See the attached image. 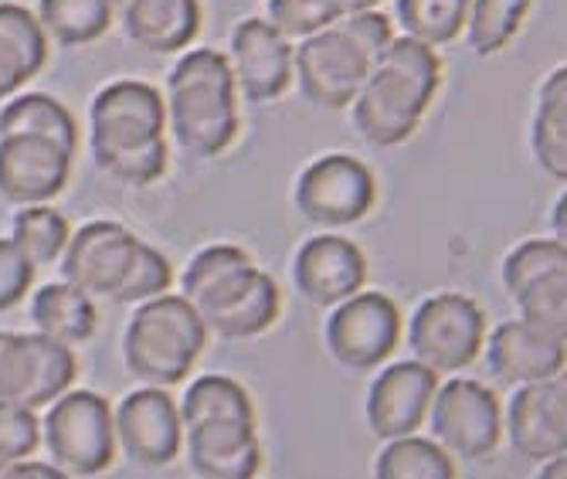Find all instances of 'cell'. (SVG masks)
Instances as JSON below:
<instances>
[{"mask_svg": "<svg viewBox=\"0 0 567 479\" xmlns=\"http://www.w3.org/2000/svg\"><path fill=\"white\" fill-rule=\"evenodd\" d=\"M89 146L99 171L123 184L161 181L171 164L164 92L136 79L102 85L89 110Z\"/></svg>", "mask_w": 567, "mask_h": 479, "instance_id": "obj_1", "label": "cell"}, {"mask_svg": "<svg viewBox=\"0 0 567 479\" xmlns=\"http://www.w3.org/2000/svg\"><path fill=\"white\" fill-rule=\"evenodd\" d=\"M184 299L200 313L208 334L248 340L266 334L279 316V286L238 245L200 248L184 273Z\"/></svg>", "mask_w": 567, "mask_h": 479, "instance_id": "obj_2", "label": "cell"}, {"mask_svg": "<svg viewBox=\"0 0 567 479\" xmlns=\"http://www.w3.org/2000/svg\"><path fill=\"white\" fill-rule=\"evenodd\" d=\"M439 85H442L439 51L415 38H394L378 59L360 95L353 99L357 133L381 150L404 143L422 126Z\"/></svg>", "mask_w": 567, "mask_h": 479, "instance_id": "obj_3", "label": "cell"}, {"mask_svg": "<svg viewBox=\"0 0 567 479\" xmlns=\"http://www.w3.org/2000/svg\"><path fill=\"white\" fill-rule=\"evenodd\" d=\"M167 130L174 143L197 160L225 153L238 136V85L228 55L194 48L167 79Z\"/></svg>", "mask_w": 567, "mask_h": 479, "instance_id": "obj_4", "label": "cell"}, {"mask_svg": "<svg viewBox=\"0 0 567 479\" xmlns=\"http://www.w3.org/2000/svg\"><path fill=\"white\" fill-rule=\"evenodd\" d=\"M394 41L391 18L368 11L296 44V82L317 110H347Z\"/></svg>", "mask_w": 567, "mask_h": 479, "instance_id": "obj_5", "label": "cell"}, {"mask_svg": "<svg viewBox=\"0 0 567 479\" xmlns=\"http://www.w3.org/2000/svg\"><path fill=\"white\" fill-rule=\"evenodd\" d=\"M204 344H208V327L190 299L164 293L136 306L123 334V360L136 381L167 391L190 375Z\"/></svg>", "mask_w": 567, "mask_h": 479, "instance_id": "obj_6", "label": "cell"}, {"mask_svg": "<svg viewBox=\"0 0 567 479\" xmlns=\"http://www.w3.org/2000/svg\"><path fill=\"white\" fill-rule=\"evenodd\" d=\"M41 439L69 476H99L116 459V415L95 391H69L48 405Z\"/></svg>", "mask_w": 567, "mask_h": 479, "instance_id": "obj_7", "label": "cell"}, {"mask_svg": "<svg viewBox=\"0 0 567 479\" xmlns=\"http://www.w3.org/2000/svg\"><path fill=\"white\" fill-rule=\"evenodd\" d=\"M408 344L415 360L435 375L462 370L486 344V313L462 293H439L411 313Z\"/></svg>", "mask_w": 567, "mask_h": 479, "instance_id": "obj_8", "label": "cell"}, {"mask_svg": "<svg viewBox=\"0 0 567 479\" xmlns=\"http://www.w3.org/2000/svg\"><path fill=\"white\" fill-rule=\"evenodd\" d=\"M292 201L306 222L320 228H347L374 207L378 181L364 160L327 153L299 174Z\"/></svg>", "mask_w": 567, "mask_h": 479, "instance_id": "obj_9", "label": "cell"}, {"mask_svg": "<svg viewBox=\"0 0 567 479\" xmlns=\"http://www.w3.org/2000/svg\"><path fill=\"white\" fill-rule=\"evenodd\" d=\"M75 354L41 334H0V401L31 411L55 405L75 381Z\"/></svg>", "mask_w": 567, "mask_h": 479, "instance_id": "obj_10", "label": "cell"}, {"mask_svg": "<svg viewBox=\"0 0 567 479\" xmlns=\"http://www.w3.org/2000/svg\"><path fill=\"white\" fill-rule=\"evenodd\" d=\"M401 340V309L384 293L350 296L327 316V350L347 370H374Z\"/></svg>", "mask_w": 567, "mask_h": 479, "instance_id": "obj_11", "label": "cell"}, {"mask_svg": "<svg viewBox=\"0 0 567 479\" xmlns=\"http://www.w3.org/2000/svg\"><path fill=\"white\" fill-rule=\"evenodd\" d=\"M429 421L435 442L462 459L489 456L503 432V411L496 395L470 378H455L435 391Z\"/></svg>", "mask_w": 567, "mask_h": 479, "instance_id": "obj_12", "label": "cell"}, {"mask_svg": "<svg viewBox=\"0 0 567 479\" xmlns=\"http://www.w3.org/2000/svg\"><path fill=\"white\" fill-rule=\"evenodd\" d=\"M140 238L120 222H89L72 232L62 255V283L82 289L85 296L120 299L133 262L140 255Z\"/></svg>", "mask_w": 567, "mask_h": 479, "instance_id": "obj_13", "label": "cell"}, {"mask_svg": "<svg viewBox=\"0 0 567 479\" xmlns=\"http://www.w3.org/2000/svg\"><path fill=\"white\" fill-rule=\"evenodd\" d=\"M228 65L245 102H272L286 95L296 79V44L279 34L266 18L235 24L228 41Z\"/></svg>", "mask_w": 567, "mask_h": 479, "instance_id": "obj_14", "label": "cell"}, {"mask_svg": "<svg viewBox=\"0 0 567 479\" xmlns=\"http://www.w3.org/2000/svg\"><path fill=\"white\" fill-rule=\"evenodd\" d=\"M72 174V153L44 136H0V197L38 207L55 201Z\"/></svg>", "mask_w": 567, "mask_h": 479, "instance_id": "obj_15", "label": "cell"}, {"mask_svg": "<svg viewBox=\"0 0 567 479\" xmlns=\"http://www.w3.org/2000/svg\"><path fill=\"white\" fill-rule=\"evenodd\" d=\"M116 415V442L140 466H167L184 446L181 408L164 388H140L120 401Z\"/></svg>", "mask_w": 567, "mask_h": 479, "instance_id": "obj_16", "label": "cell"}, {"mask_svg": "<svg viewBox=\"0 0 567 479\" xmlns=\"http://www.w3.org/2000/svg\"><path fill=\"white\" fill-rule=\"evenodd\" d=\"M439 375L419 360H401L384 367L368 391V425L384 442L415 436L429 418Z\"/></svg>", "mask_w": 567, "mask_h": 479, "instance_id": "obj_17", "label": "cell"}, {"mask_svg": "<svg viewBox=\"0 0 567 479\" xmlns=\"http://www.w3.org/2000/svg\"><path fill=\"white\" fill-rule=\"evenodd\" d=\"M292 283L313 306H340L368 283V258L343 235H313L292 258Z\"/></svg>", "mask_w": 567, "mask_h": 479, "instance_id": "obj_18", "label": "cell"}, {"mask_svg": "<svg viewBox=\"0 0 567 479\" xmlns=\"http://www.w3.org/2000/svg\"><path fill=\"white\" fill-rule=\"evenodd\" d=\"M184 446L197 479H255L262 469L255 418H204L184 425Z\"/></svg>", "mask_w": 567, "mask_h": 479, "instance_id": "obj_19", "label": "cell"}, {"mask_svg": "<svg viewBox=\"0 0 567 479\" xmlns=\"http://www.w3.org/2000/svg\"><path fill=\"white\" fill-rule=\"evenodd\" d=\"M509 442L524 459L550 462L567 452V388L550 378L524 385L506 408Z\"/></svg>", "mask_w": 567, "mask_h": 479, "instance_id": "obj_20", "label": "cell"}, {"mask_svg": "<svg viewBox=\"0 0 567 479\" xmlns=\"http://www.w3.org/2000/svg\"><path fill=\"white\" fill-rule=\"evenodd\" d=\"M486 360L493 375L506 385H540L567 367V344L544 337L524 319H506L489 334Z\"/></svg>", "mask_w": 567, "mask_h": 479, "instance_id": "obj_21", "label": "cell"}, {"mask_svg": "<svg viewBox=\"0 0 567 479\" xmlns=\"http://www.w3.org/2000/svg\"><path fill=\"white\" fill-rule=\"evenodd\" d=\"M123 34L153 55L187 48L200 31V0H113Z\"/></svg>", "mask_w": 567, "mask_h": 479, "instance_id": "obj_22", "label": "cell"}, {"mask_svg": "<svg viewBox=\"0 0 567 479\" xmlns=\"http://www.w3.org/2000/svg\"><path fill=\"white\" fill-rule=\"evenodd\" d=\"M530 150L544 174L567 181V65L554 69L537 92Z\"/></svg>", "mask_w": 567, "mask_h": 479, "instance_id": "obj_23", "label": "cell"}, {"mask_svg": "<svg viewBox=\"0 0 567 479\" xmlns=\"http://www.w3.org/2000/svg\"><path fill=\"white\" fill-rule=\"evenodd\" d=\"M31 324L34 334L75 347L85 344L95 330V303L69 283H48L31 299Z\"/></svg>", "mask_w": 567, "mask_h": 479, "instance_id": "obj_24", "label": "cell"}, {"mask_svg": "<svg viewBox=\"0 0 567 479\" xmlns=\"http://www.w3.org/2000/svg\"><path fill=\"white\" fill-rule=\"evenodd\" d=\"M11 133H28V136H44L51 143H59L62 150L75 153L79 146V126L75 116L65 110L59 99H51L44 92H28L11 99L0 110V136Z\"/></svg>", "mask_w": 567, "mask_h": 479, "instance_id": "obj_25", "label": "cell"}, {"mask_svg": "<svg viewBox=\"0 0 567 479\" xmlns=\"http://www.w3.org/2000/svg\"><path fill=\"white\" fill-rule=\"evenodd\" d=\"M38 21L48 41L65 48L92 44L116 24L113 0H41Z\"/></svg>", "mask_w": 567, "mask_h": 479, "instance_id": "obj_26", "label": "cell"}, {"mask_svg": "<svg viewBox=\"0 0 567 479\" xmlns=\"http://www.w3.org/2000/svg\"><path fill=\"white\" fill-rule=\"evenodd\" d=\"M381 4V0H269V11H266V21L286 34L289 41L292 38H309V34H320L347 18H357V14H368Z\"/></svg>", "mask_w": 567, "mask_h": 479, "instance_id": "obj_27", "label": "cell"}, {"mask_svg": "<svg viewBox=\"0 0 567 479\" xmlns=\"http://www.w3.org/2000/svg\"><path fill=\"white\" fill-rule=\"evenodd\" d=\"M473 0H398V24L404 38H415L429 48L455 41L466 31Z\"/></svg>", "mask_w": 567, "mask_h": 479, "instance_id": "obj_28", "label": "cell"}, {"mask_svg": "<svg viewBox=\"0 0 567 479\" xmlns=\"http://www.w3.org/2000/svg\"><path fill=\"white\" fill-rule=\"evenodd\" d=\"M534 0H473L466 21V44L473 55L489 59L520 34Z\"/></svg>", "mask_w": 567, "mask_h": 479, "instance_id": "obj_29", "label": "cell"}, {"mask_svg": "<svg viewBox=\"0 0 567 479\" xmlns=\"http://www.w3.org/2000/svg\"><path fill=\"white\" fill-rule=\"evenodd\" d=\"M374 479H455V462L439 442L404 436L381 449Z\"/></svg>", "mask_w": 567, "mask_h": 479, "instance_id": "obj_30", "label": "cell"}, {"mask_svg": "<svg viewBox=\"0 0 567 479\" xmlns=\"http://www.w3.org/2000/svg\"><path fill=\"white\" fill-rule=\"evenodd\" d=\"M69 238H72L69 222L48 204L21 207L14 215V225H11V242L21 248V255L34 265V269L51 265V262H62Z\"/></svg>", "mask_w": 567, "mask_h": 479, "instance_id": "obj_31", "label": "cell"}, {"mask_svg": "<svg viewBox=\"0 0 567 479\" xmlns=\"http://www.w3.org/2000/svg\"><path fill=\"white\" fill-rule=\"evenodd\" d=\"M509 299L517 303V313L524 324H530L534 330H540L550 340L567 344V269H554V273L527 283Z\"/></svg>", "mask_w": 567, "mask_h": 479, "instance_id": "obj_32", "label": "cell"}, {"mask_svg": "<svg viewBox=\"0 0 567 479\" xmlns=\"http://www.w3.org/2000/svg\"><path fill=\"white\" fill-rule=\"evenodd\" d=\"M204 418H255V408H251L248 391L238 381L225 375H208V378H197L181 401L184 425H194Z\"/></svg>", "mask_w": 567, "mask_h": 479, "instance_id": "obj_33", "label": "cell"}, {"mask_svg": "<svg viewBox=\"0 0 567 479\" xmlns=\"http://www.w3.org/2000/svg\"><path fill=\"white\" fill-rule=\"evenodd\" d=\"M554 269H567V248L554 238H530V242H520L513 248L506 258H503V286L506 293H520L527 283L554 273Z\"/></svg>", "mask_w": 567, "mask_h": 479, "instance_id": "obj_34", "label": "cell"}, {"mask_svg": "<svg viewBox=\"0 0 567 479\" xmlns=\"http://www.w3.org/2000/svg\"><path fill=\"white\" fill-rule=\"evenodd\" d=\"M0 41H8L34 72L44 69V62H48V44L51 41H48L38 14H31L28 8L11 4V0H4V4H0Z\"/></svg>", "mask_w": 567, "mask_h": 479, "instance_id": "obj_35", "label": "cell"}, {"mask_svg": "<svg viewBox=\"0 0 567 479\" xmlns=\"http://www.w3.org/2000/svg\"><path fill=\"white\" fill-rule=\"evenodd\" d=\"M41 446V421L18 401H0V462H24Z\"/></svg>", "mask_w": 567, "mask_h": 479, "instance_id": "obj_36", "label": "cell"}, {"mask_svg": "<svg viewBox=\"0 0 567 479\" xmlns=\"http://www.w3.org/2000/svg\"><path fill=\"white\" fill-rule=\"evenodd\" d=\"M171 283H174V269H171L167 255L143 242L140 255L133 262V273H130L116 303H150V299L164 296L171 289Z\"/></svg>", "mask_w": 567, "mask_h": 479, "instance_id": "obj_37", "label": "cell"}, {"mask_svg": "<svg viewBox=\"0 0 567 479\" xmlns=\"http://www.w3.org/2000/svg\"><path fill=\"white\" fill-rule=\"evenodd\" d=\"M34 283V265L11 238H0V313L18 306Z\"/></svg>", "mask_w": 567, "mask_h": 479, "instance_id": "obj_38", "label": "cell"}, {"mask_svg": "<svg viewBox=\"0 0 567 479\" xmlns=\"http://www.w3.org/2000/svg\"><path fill=\"white\" fill-rule=\"evenodd\" d=\"M38 72L18 55V51L8 44V41H0V99H11L18 95Z\"/></svg>", "mask_w": 567, "mask_h": 479, "instance_id": "obj_39", "label": "cell"}, {"mask_svg": "<svg viewBox=\"0 0 567 479\" xmlns=\"http://www.w3.org/2000/svg\"><path fill=\"white\" fill-rule=\"evenodd\" d=\"M0 479H69V472H62L55 462H0Z\"/></svg>", "mask_w": 567, "mask_h": 479, "instance_id": "obj_40", "label": "cell"}, {"mask_svg": "<svg viewBox=\"0 0 567 479\" xmlns=\"http://www.w3.org/2000/svg\"><path fill=\"white\" fill-rule=\"evenodd\" d=\"M550 235H554V242H560L567 248V191L557 197V204L550 211Z\"/></svg>", "mask_w": 567, "mask_h": 479, "instance_id": "obj_41", "label": "cell"}, {"mask_svg": "<svg viewBox=\"0 0 567 479\" xmlns=\"http://www.w3.org/2000/svg\"><path fill=\"white\" fill-rule=\"evenodd\" d=\"M537 479H567V452L557 456V459H550V462H544V469L537 472Z\"/></svg>", "mask_w": 567, "mask_h": 479, "instance_id": "obj_42", "label": "cell"}, {"mask_svg": "<svg viewBox=\"0 0 567 479\" xmlns=\"http://www.w3.org/2000/svg\"><path fill=\"white\" fill-rule=\"evenodd\" d=\"M557 381H560V385L567 388V367H564V370H560V375H557Z\"/></svg>", "mask_w": 567, "mask_h": 479, "instance_id": "obj_43", "label": "cell"}]
</instances>
